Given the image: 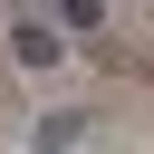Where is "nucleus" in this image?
I'll return each mask as SVG.
<instances>
[{"instance_id": "1", "label": "nucleus", "mask_w": 154, "mask_h": 154, "mask_svg": "<svg viewBox=\"0 0 154 154\" xmlns=\"http://www.w3.org/2000/svg\"><path fill=\"white\" fill-rule=\"evenodd\" d=\"M10 58L19 67H58L67 58V19L48 10V19H10Z\"/></svg>"}, {"instance_id": "2", "label": "nucleus", "mask_w": 154, "mask_h": 154, "mask_svg": "<svg viewBox=\"0 0 154 154\" xmlns=\"http://www.w3.org/2000/svg\"><path fill=\"white\" fill-rule=\"evenodd\" d=\"M77 135H87V116H77V106H67V116H38V125H29V144H77Z\"/></svg>"}, {"instance_id": "3", "label": "nucleus", "mask_w": 154, "mask_h": 154, "mask_svg": "<svg viewBox=\"0 0 154 154\" xmlns=\"http://www.w3.org/2000/svg\"><path fill=\"white\" fill-rule=\"evenodd\" d=\"M58 19L67 29H106V0H58Z\"/></svg>"}]
</instances>
